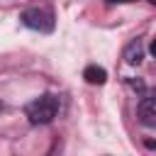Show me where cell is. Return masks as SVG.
Masks as SVG:
<instances>
[{
    "label": "cell",
    "mask_w": 156,
    "mask_h": 156,
    "mask_svg": "<svg viewBox=\"0 0 156 156\" xmlns=\"http://www.w3.org/2000/svg\"><path fill=\"white\" fill-rule=\"evenodd\" d=\"M83 78H85V83H90V85H102V83L107 80V71H105L102 66H88V68L83 71Z\"/></svg>",
    "instance_id": "cell-5"
},
{
    "label": "cell",
    "mask_w": 156,
    "mask_h": 156,
    "mask_svg": "<svg viewBox=\"0 0 156 156\" xmlns=\"http://www.w3.org/2000/svg\"><path fill=\"white\" fill-rule=\"evenodd\" d=\"M56 112H58V98L56 95H39L24 107V115L32 124H49L56 117Z\"/></svg>",
    "instance_id": "cell-1"
},
{
    "label": "cell",
    "mask_w": 156,
    "mask_h": 156,
    "mask_svg": "<svg viewBox=\"0 0 156 156\" xmlns=\"http://www.w3.org/2000/svg\"><path fill=\"white\" fill-rule=\"evenodd\" d=\"M0 112H2V102H0Z\"/></svg>",
    "instance_id": "cell-8"
},
{
    "label": "cell",
    "mask_w": 156,
    "mask_h": 156,
    "mask_svg": "<svg viewBox=\"0 0 156 156\" xmlns=\"http://www.w3.org/2000/svg\"><path fill=\"white\" fill-rule=\"evenodd\" d=\"M20 20H22V24H27L29 29H37V32H51L54 29V15L46 7H27L20 15Z\"/></svg>",
    "instance_id": "cell-2"
},
{
    "label": "cell",
    "mask_w": 156,
    "mask_h": 156,
    "mask_svg": "<svg viewBox=\"0 0 156 156\" xmlns=\"http://www.w3.org/2000/svg\"><path fill=\"white\" fill-rule=\"evenodd\" d=\"M136 112H139V122H141L144 127H154V124H156V100H154L151 95H144V98L139 100Z\"/></svg>",
    "instance_id": "cell-3"
},
{
    "label": "cell",
    "mask_w": 156,
    "mask_h": 156,
    "mask_svg": "<svg viewBox=\"0 0 156 156\" xmlns=\"http://www.w3.org/2000/svg\"><path fill=\"white\" fill-rule=\"evenodd\" d=\"M110 5H117V2H132V0H107Z\"/></svg>",
    "instance_id": "cell-7"
},
{
    "label": "cell",
    "mask_w": 156,
    "mask_h": 156,
    "mask_svg": "<svg viewBox=\"0 0 156 156\" xmlns=\"http://www.w3.org/2000/svg\"><path fill=\"white\" fill-rule=\"evenodd\" d=\"M129 88H134L136 93H146V85H144V80H129Z\"/></svg>",
    "instance_id": "cell-6"
},
{
    "label": "cell",
    "mask_w": 156,
    "mask_h": 156,
    "mask_svg": "<svg viewBox=\"0 0 156 156\" xmlns=\"http://www.w3.org/2000/svg\"><path fill=\"white\" fill-rule=\"evenodd\" d=\"M122 58H124V63H129V66H139L141 58H144V44H141V39H132V41L124 46Z\"/></svg>",
    "instance_id": "cell-4"
}]
</instances>
